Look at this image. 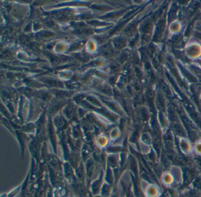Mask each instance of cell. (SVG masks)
Instances as JSON below:
<instances>
[{
	"label": "cell",
	"instance_id": "6da1fadb",
	"mask_svg": "<svg viewBox=\"0 0 201 197\" xmlns=\"http://www.w3.org/2000/svg\"><path fill=\"white\" fill-rule=\"evenodd\" d=\"M104 173L101 172L99 178L95 179L94 181L90 183V190L91 192L93 195H97L101 194V189L104 184Z\"/></svg>",
	"mask_w": 201,
	"mask_h": 197
},
{
	"label": "cell",
	"instance_id": "7a4b0ae2",
	"mask_svg": "<svg viewBox=\"0 0 201 197\" xmlns=\"http://www.w3.org/2000/svg\"><path fill=\"white\" fill-rule=\"evenodd\" d=\"M112 185L109 184L105 182L101 189V194H100L101 196L103 197L110 196L112 192Z\"/></svg>",
	"mask_w": 201,
	"mask_h": 197
},
{
	"label": "cell",
	"instance_id": "3957f363",
	"mask_svg": "<svg viewBox=\"0 0 201 197\" xmlns=\"http://www.w3.org/2000/svg\"><path fill=\"white\" fill-rule=\"evenodd\" d=\"M181 69L182 70L183 72L184 73L185 75L186 76V77L188 78V79H189V80H191V81H192V82H196V80H195V78H194V77L192 76H191L187 71H186V70H185L183 67L181 68Z\"/></svg>",
	"mask_w": 201,
	"mask_h": 197
},
{
	"label": "cell",
	"instance_id": "277c9868",
	"mask_svg": "<svg viewBox=\"0 0 201 197\" xmlns=\"http://www.w3.org/2000/svg\"><path fill=\"white\" fill-rule=\"evenodd\" d=\"M175 132L177 133V134H178V135H185L184 131H183L182 129L179 125H175Z\"/></svg>",
	"mask_w": 201,
	"mask_h": 197
},
{
	"label": "cell",
	"instance_id": "5b68a950",
	"mask_svg": "<svg viewBox=\"0 0 201 197\" xmlns=\"http://www.w3.org/2000/svg\"><path fill=\"white\" fill-rule=\"evenodd\" d=\"M151 28V25L150 24H148L147 25H146L144 27V30L146 32H149Z\"/></svg>",
	"mask_w": 201,
	"mask_h": 197
},
{
	"label": "cell",
	"instance_id": "8992f818",
	"mask_svg": "<svg viewBox=\"0 0 201 197\" xmlns=\"http://www.w3.org/2000/svg\"><path fill=\"white\" fill-rule=\"evenodd\" d=\"M196 37H197L198 38H200L201 40V34H199V33L196 34Z\"/></svg>",
	"mask_w": 201,
	"mask_h": 197
}]
</instances>
